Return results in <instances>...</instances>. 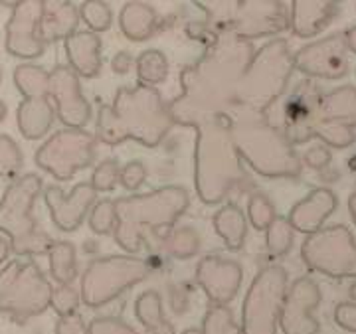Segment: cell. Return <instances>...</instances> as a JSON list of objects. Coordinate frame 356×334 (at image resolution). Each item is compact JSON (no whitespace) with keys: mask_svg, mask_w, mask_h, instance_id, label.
I'll list each match as a JSON object with an SVG mask.
<instances>
[{"mask_svg":"<svg viewBox=\"0 0 356 334\" xmlns=\"http://www.w3.org/2000/svg\"><path fill=\"white\" fill-rule=\"evenodd\" d=\"M273 125L293 147L321 139L329 147L346 149L356 139V90L344 85L323 93L315 79H301L285 95Z\"/></svg>","mask_w":356,"mask_h":334,"instance_id":"obj_1","label":"cell"},{"mask_svg":"<svg viewBox=\"0 0 356 334\" xmlns=\"http://www.w3.org/2000/svg\"><path fill=\"white\" fill-rule=\"evenodd\" d=\"M175 125L168 103L156 87L140 83L137 87L121 85L115 91L113 103H102L97 109L95 139L109 147L137 141L154 149Z\"/></svg>","mask_w":356,"mask_h":334,"instance_id":"obj_2","label":"cell"},{"mask_svg":"<svg viewBox=\"0 0 356 334\" xmlns=\"http://www.w3.org/2000/svg\"><path fill=\"white\" fill-rule=\"evenodd\" d=\"M196 131L194 182L204 204H220L232 190L250 186V176L232 139V115H206L191 125Z\"/></svg>","mask_w":356,"mask_h":334,"instance_id":"obj_3","label":"cell"},{"mask_svg":"<svg viewBox=\"0 0 356 334\" xmlns=\"http://www.w3.org/2000/svg\"><path fill=\"white\" fill-rule=\"evenodd\" d=\"M232 139L242 162L266 178H299L303 160L287 137L269 123V117L234 105Z\"/></svg>","mask_w":356,"mask_h":334,"instance_id":"obj_4","label":"cell"},{"mask_svg":"<svg viewBox=\"0 0 356 334\" xmlns=\"http://www.w3.org/2000/svg\"><path fill=\"white\" fill-rule=\"evenodd\" d=\"M191 206V196L180 186H163L147 194L115 200V242L127 253H137L147 235L168 230Z\"/></svg>","mask_w":356,"mask_h":334,"instance_id":"obj_5","label":"cell"},{"mask_svg":"<svg viewBox=\"0 0 356 334\" xmlns=\"http://www.w3.org/2000/svg\"><path fill=\"white\" fill-rule=\"evenodd\" d=\"M295 69V60L287 40H269L255 50L236 90V103L245 109L267 115L287 91Z\"/></svg>","mask_w":356,"mask_h":334,"instance_id":"obj_6","label":"cell"},{"mask_svg":"<svg viewBox=\"0 0 356 334\" xmlns=\"http://www.w3.org/2000/svg\"><path fill=\"white\" fill-rule=\"evenodd\" d=\"M42 192V178L24 174L14 178L0 198V231L8 235L16 256H42L51 249V237L34 218V204Z\"/></svg>","mask_w":356,"mask_h":334,"instance_id":"obj_7","label":"cell"},{"mask_svg":"<svg viewBox=\"0 0 356 334\" xmlns=\"http://www.w3.org/2000/svg\"><path fill=\"white\" fill-rule=\"evenodd\" d=\"M51 283L38 263L10 261L0 269V315L14 322H26L50 308Z\"/></svg>","mask_w":356,"mask_h":334,"instance_id":"obj_8","label":"cell"},{"mask_svg":"<svg viewBox=\"0 0 356 334\" xmlns=\"http://www.w3.org/2000/svg\"><path fill=\"white\" fill-rule=\"evenodd\" d=\"M151 275V265L131 256H109L93 259L81 275L79 295L83 305L99 308L109 305L131 287Z\"/></svg>","mask_w":356,"mask_h":334,"instance_id":"obj_9","label":"cell"},{"mask_svg":"<svg viewBox=\"0 0 356 334\" xmlns=\"http://www.w3.org/2000/svg\"><path fill=\"white\" fill-rule=\"evenodd\" d=\"M287 293V271L267 265L257 271L242 305V334H277L280 312Z\"/></svg>","mask_w":356,"mask_h":334,"instance_id":"obj_10","label":"cell"},{"mask_svg":"<svg viewBox=\"0 0 356 334\" xmlns=\"http://www.w3.org/2000/svg\"><path fill=\"white\" fill-rule=\"evenodd\" d=\"M97 139L86 128H62L54 133L34 154V162L54 178L72 180L77 170L93 165Z\"/></svg>","mask_w":356,"mask_h":334,"instance_id":"obj_11","label":"cell"},{"mask_svg":"<svg viewBox=\"0 0 356 334\" xmlns=\"http://www.w3.org/2000/svg\"><path fill=\"white\" fill-rule=\"evenodd\" d=\"M301 257L309 269L332 279L356 277V240L344 226L311 233L301 245Z\"/></svg>","mask_w":356,"mask_h":334,"instance_id":"obj_12","label":"cell"},{"mask_svg":"<svg viewBox=\"0 0 356 334\" xmlns=\"http://www.w3.org/2000/svg\"><path fill=\"white\" fill-rule=\"evenodd\" d=\"M291 26V4L277 0H243L236 2L229 30L238 38L252 42L254 38L275 36Z\"/></svg>","mask_w":356,"mask_h":334,"instance_id":"obj_13","label":"cell"},{"mask_svg":"<svg viewBox=\"0 0 356 334\" xmlns=\"http://www.w3.org/2000/svg\"><path fill=\"white\" fill-rule=\"evenodd\" d=\"M295 69L309 79H341L348 74V44L344 32L307 44L293 56Z\"/></svg>","mask_w":356,"mask_h":334,"instance_id":"obj_14","label":"cell"},{"mask_svg":"<svg viewBox=\"0 0 356 334\" xmlns=\"http://www.w3.org/2000/svg\"><path fill=\"white\" fill-rule=\"evenodd\" d=\"M48 99L54 101L56 117L65 128H83L91 119V107L81 93L79 76L70 65H56L50 72Z\"/></svg>","mask_w":356,"mask_h":334,"instance_id":"obj_15","label":"cell"},{"mask_svg":"<svg viewBox=\"0 0 356 334\" xmlns=\"http://www.w3.org/2000/svg\"><path fill=\"white\" fill-rule=\"evenodd\" d=\"M42 0H20L13 6V14L6 22V51L14 58L34 60L40 58L46 44L40 38Z\"/></svg>","mask_w":356,"mask_h":334,"instance_id":"obj_16","label":"cell"},{"mask_svg":"<svg viewBox=\"0 0 356 334\" xmlns=\"http://www.w3.org/2000/svg\"><path fill=\"white\" fill-rule=\"evenodd\" d=\"M321 303L318 285L309 277H299L287 287L280 312V326L283 334H318V322L313 310Z\"/></svg>","mask_w":356,"mask_h":334,"instance_id":"obj_17","label":"cell"},{"mask_svg":"<svg viewBox=\"0 0 356 334\" xmlns=\"http://www.w3.org/2000/svg\"><path fill=\"white\" fill-rule=\"evenodd\" d=\"M243 281L242 265L236 259L222 256H206L198 261L196 267V283L202 287L212 305L228 307Z\"/></svg>","mask_w":356,"mask_h":334,"instance_id":"obj_18","label":"cell"},{"mask_svg":"<svg viewBox=\"0 0 356 334\" xmlns=\"http://www.w3.org/2000/svg\"><path fill=\"white\" fill-rule=\"evenodd\" d=\"M95 198L97 192L91 182H79L70 192L60 186H48L44 190V202L50 210L51 222L62 231H76L95 206Z\"/></svg>","mask_w":356,"mask_h":334,"instance_id":"obj_19","label":"cell"},{"mask_svg":"<svg viewBox=\"0 0 356 334\" xmlns=\"http://www.w3.org/2000/svg\"><path fill=\"white\" fill-rule=\"evenodd\" d=\"M337 206H339L337 196L329 188H315L307 194L301 202L293 206L287 219L293 230L311 235L315 231L323 230L325 219L337 210Z\"/></svg>","mask_w":356,"mask_h":334,"instance_id":"obj_20","label":"cell"},{"mask_svg":"<svg viewBox=\"0 0 356 334\" xmlns=\"http://www.w3.org/2000/svg\"><path fill=\"white\" fill-rule=\"evenodd\" d=\"M81 16L79 6L64 0H42V18H40V38L48 46L60 40H67L77 32Z\"/></svg>","mask_w":356,"mask_h":334,"instance_id":"obj_21","label":"cell"},{"mask_svg":"<svg viewBox=\"0 0 356 334\" xmlns=\"http://www.w3.org/2000/svg\"><path fill=\"white\" fill-rule=\"evenodd\" d=\"M67 65L79 77L99 76L102 72V38L93 32H76L64 42Z\"/></svg>","mask_w":356,"mask_h":334,"instance_id":"obj_22","label":"cell"},{"mask_svg":"<svg viewBox=\"0 0 356 334\" xmlns=\"http://www.w3.org/2000/svg\"><path fill=\"white\" fill-rule=\"evenodd\" d=\"M339 2H291V30L299 38H313L321 34L339 14Z\"/></svg>","mask_w":356,"mask_h":334,"instance_id":"obj_23","label":"cell"},{"mask_svg":"<svg viewBox=\"0 0 356 334\" xmlns=\"http://www.w3.org/2000/svg\"><path fill=\"white\" fill-rule=\"evenodd\" d=\"M54 117L56 109L48 97H40V99H24L18 105L16 111V123L22 133V137L28 141H36L42 139L44 135L50 133L54 125Z\"/></svg>","mask_w":356,"mask_h":334,"instance_id":"obj_24","label":"cell"},{"mask_svg":"<svg viewBox=\"0 0 356 334\" xmlns=\"http://www.w3.org/2000/svg\"><path fill=\"white\" fill-rule=\"evenodd\" d=\"M121 32L133 42L153 38L161 28V18L154 6L147 2H125L119 12Z\"/></svg>","mask_w":356,"mask_h":334,"instance_id":"obj_25","label":"cell"},{"mask_svg":"<svg viewBox=\"0 0 356 334\" xmlns=\"http://www.w3.org/2000/svg\"><path fill=\"white\" fill-rule=\"evenodd\" d=\"M214 230L224 240L228 249L240 251L245 242V233H248V222H245L242 208L236 204L222 206L214 214Z\"/></svg>","mask_w":356,"mask_h":334,"instance_id":"obj_26","label":"cell"},{"mask_svg":"<svg viewBox=\"0 0 356 334\" xmlns=\"http://www.w3.org/2000/svg\"><path fill=\"white\" fill-rule=\"evenodd\" d=\"M135 315L151 334H175L172 324L166 321L163 299L156 291H145L135 301Z\"/></svg>","mask_w":356,"mask_h":334,"instance_id":"obj_27","label":"cell"},{"mask_svg":"<svg viewBox=\"0 0 356 334\" xmlns=\"http://www.w3.org/2000/svg\"><path fill=\"white\" fill-rule=\"evenodd\" d=\"M14 85L24 95V99L48 97L50 91V72L34 64H22L14 69Z\"/></svg>","mask_w":356,"mask_h":334,"instance_id":"obj_28","label":"cell"},{"mask_svg":"<svg viewBox=\"0 0 356 334\" xmlns=\"http://www.w3.org/2000/svg\"><path fill=\"white\" fill-rule=\"evenodd\" d=\"M50 275L58 285H72L77 277L76 247L70 242H54L48 251Z\"/></svg>","mask_w":356,"mask_h":334,"instance_id":"obj_29","label":"cell"},{"mask_svg":"<svg viewBox=\"0 0 356 334\" xmlns=\"http://www.w3.org/2000/svg\"><path fill=\"white\" fill-rule=\"evenodd\" d=\"M137 77L140 85H159L168 77V60L161 50H145L137 58Z\"/></svg>","mask_w":356,"mask_h":334,"instance_id":"obj_30","label":"cell"},{"mask_svg":"<svg viewBox=\"0 0 356 334\" xmlns=\"http://www.w3.org/2000/svg\"><path fill=\"white\" fill-rule=\"evenodd\" d=\"M202 334H242V326L236 322L229 307L212 305L204 315Z\"/></svg>","mask_w":356,"mask_h":334,"instance_id":"obj_31","label":"cell"},{"mask_svg":"<svg viewBox=\"0 0 356 334\" xmlns=\"http://www.w3.org/2000/svg\"><path fill=\"white\" fill-rule=\"evenodd\" d=\"M267 253L271 257H283L289 253L293 245V228L287 218L273 219V224L266 230Z\"/></svg>","mask_w":356,"mask_h":334,"instance_id":"obj_32","label":"cell"},{"mask_svg":"<svg viewBox=\"0 0 356 334\" xmlns=\"http://www.w3.org/2000/svg\"><path fill=\"white\" fill-rule=\"evenodd\" d=\"M198 249H200V237L188 226L172 230L166 240V251L175 259H191L198 253Z\"/></svg>","mask_w":356,"mask_h":334,"instance_id":"obj_33","label":"cell"},{"mask_svg":"<svg viewBox=\"0 0 356 334\" xmlns=\"http://www.w3.org/2000/svg\"><path fill=\"white\" fill-rule=\"evenodd\" d=\"M79 16L89 26V32H93V34L109 30L111 22H113V12H111L109 4L99 2V0H88V2L79 4Z\"/></svg>","mask_w":356,"mask_h":334,"instance_id":"obj_34","label":"cell"},{"mask_svg":"<svg viewBox=\"0 0 356 334\" xmlns=\"http://www.w3.org/2000/svg\"><path fill=\"white\" fill-rule=\"evenodd\" d=\"M248 216H250V222L255 230L264 231L273 224V219L277 218V212L266 194L254 192L248 200Z\"/></svg>","mask_w":356,"mask_h":334,"instance_id":"obj_35","label":"cell"},{"mask_svg":"<svg viewBox=\"0 0 356 334\" xmlns=\"http://www.w3.org/2000/svg\"><path fill=\"white\" fill-rule=\"evenodd\" d=\"M24 156L18 144L8 135H0V178H13L22 168Z\"/></svg>","mask_w":356,"mask_h":334,"instance_id":"obj_36","label":"cell"},{"mask_svg":"<svg viewBox=\"0 0 356 334\" xmlns=\"http://www.w3.org/2000/svg\"><path fill=\"white\" fill-rule=\"evenodd\" d=\"M117 226V212H115V200H102L91 208L89 212V228L93 233H111Z\"/></svg>","mask_w":356,"mask_h":334,"instance_id":"obj_37","label":"cell"},{"mask_svg":"<svg viewBox=\"0 0 356 334\" xmlns=\"http://www.w3.org/2000/svg\"><path fill=\"white\" fill-rule=\"evenodd\" d=\"M121 180V167L117 158H105L102 165L93 170L91 176V186L95 188V192H111L115 186Z\"/></svg>","mask_w":356,"mask_h":334,"instance_id":"obj_38","label":"cell"},{"mask_svg":"<svg viewBox=\"0 0 356 334\" xmlns=\"http://www.w3.org/2000/svg\"><path fill=\"white\" fill-rule=\"evenodd\" d=\"M79 303H81V295H79V291H76L72 285H58V287H54L50 307L60 317H67V315L77 312Z\"/></svg>","mask_w":356,"mask_h":334,"instance_id":"obj_39","label":"cell"},{"mask_svg":"<svg viewBox=\"0 0 356 334\" xmlns=\"http://www.w3.org/2000/svg\"><path fill=\"white\" fill-rule=\"evenodd\" d=\"M89 334H139L131 324L117 317H97L89 322Z\"/></svg>","mask_w":356,"mask_h":334,"instance_id":"obj_40","label":"cell"},{"mask_svg":"<svg viewBox=\"0 0 356 334\" xmlns=\"http://www.w3.org/2000/svg\"><path fill=\"white\" fill-rule=\"evenodd\" d=\"M147 180V167L140 162V160H131L125 167L121 168V184L123 188L133 192V190H139L143 186V182Z\"/></svg>","mask_w":356,"mask_h":334,"instance_id":"obj_41","label":"cell"},{"mask_svg":"<svg viewBox=\"0 0 356 334\" xmlns=\"http://www.w3.org/2000/svg\"><path fill=\"white\" fill-rule=\"evenodd\" d=\"M56 334H89V324L83 322L81 315H67L60 317V321L56 322Z\"/></svg>","mask_w":356,"mask_h":334,"instance_id":"obj_42","label":"cell"},{"mask_svg":"<svg viewBox=\"0 0 356 334\" xmlns=\"http://www.w3.org/2000/svg\"><path fill=\"white\" fill-rule=\"evenodd\" d=\"M334 321L339 322V326H343L344 331L356 333V305L341 303L334 310Z\"/></svg>","mask_w":356,"mask_h":334,"instance_id":"obj_43","label":"cell"},{"mask_svg":"<svg viewBox=\"0 0 356 334\" xmlns=\"http://www.w3.org/2000/svg\"><path fill=\"white\" fill-rule=\"evenodd\" d=\"M303 162L311 168H325L331 162V151L323 144L309 149L303 156Z\"/></svg>","mask_w":356,"mask_h":334,"instance_id":"obj_44","label":"cell"},{"mask_svg":"<svg viewBox=\"0 0 356 334\" xmlns=\"http://www.w3.org/2000/svg\"><path fill=\"white\" fill-rule=\"evenodd\" d=\"M135 64V60H133V56L129 53V51H119V53H115V58L111 60V67H113L115 74H129V69L133 67Z\"/></svg>","mask_w":356,"mask_h":334,"instance_id":"obj_45","label":"cell"},{"mask_svg":"<svg viewBox=\"0 0 356 334\" xmlns=\"http://www.w3.org/2000/svg\"><path fill=\"white\" fill-rule=\"evenodd\" d=\"M344 36H346V44H348V50L355 51V53H356V26H355V28H350V30H346V32H344Z\"/></svg>","mask_w":356,"mask_h":334,"instance_id":"obj_46","label":"cell"},{"mask_svg":"<svg viewBox=\"0 0 356 334\" xmlns=\"http://www.w3.org/2000/svg\"><path fill=\"white\" fill-rule=\"evenodd\" d=\"M8 253H10V244L4 237H0V263L8 259Z\"/></svg>","mask_w":356,"mask_h":334,"instance_id":"obj_47","label":"cell"},{"mask_svg":"<svg viewBox=\"0 0 356 334\" xmlns=\"http://www.w3.org/2000/svg\"><path fill=\"white\" fill-rule=\"evenodd\" d=\"M348 210H350V216H353V222L356 224V190L355 194L350 196V200H348Z\"/></svg>","mask_w":356,"mask_h":334,"instance_id":"obj_48","label":"cell"},{"mask_svg":"<svg viewBox=\"0 0 356 334\" xmlns=\"http://www.w3.org/2000/svg\"><path fill=\"white\" fill-rule=\"evenodd\" d=\"M0 79H2V72H0ZM4 117H6V105L0 101V123L4 121Z\"/></svg>","mask_w":356,"mask_h":334,"instance_id":"obj_49","label":"cell"},{"mask_svg":"<svg viewBox=\"0 0 356 334\" xmlns=\"http://www.w3.org/2000/svg\"><path fill=\"white\" fill-rule=\"evenodd\" d=\"M182 334H202V331H198V328H186Z\"/></svg>","mask_w":356,"mask_h":334,"instance_id":"obj_50","label":"cell"},{"mask_svg":"<svg viewBox=\"0 0 356 334\" xmlns=\"http://www.w3.org/2000/svg\"><path fill=\"white\" fill-rule=\"evenodd\" d=\"M350 297L356 301V281L353 283V287H350Z\"/></svg>","mask_w":356,"mask_h":334,"instance_id":"obj_51","label":"cell"}]
</instances>
